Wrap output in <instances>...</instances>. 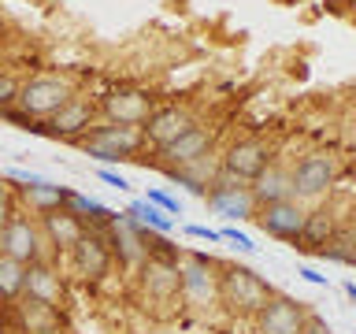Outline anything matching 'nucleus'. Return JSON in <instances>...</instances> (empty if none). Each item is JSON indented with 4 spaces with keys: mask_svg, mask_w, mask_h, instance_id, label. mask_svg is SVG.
I'll return each mask as SVG.
<instances>
[{
    "mask_svg": "<svg viewBox=\"0 0 356 334\" xmlns=\"http://www.w3.org/2000/svg\"><path fill=\"white\" fill-rule=\"evenodd\" d=\"M145 134L141 127H122V122H108V119H97L93 130L78 141L89 160H97V167H108V164H127V160H138V152L145 149Z\"/></svg>",
    "mask_w": 356,
    "mask_h": 334,
    "instance_id": "f257e3e1",
    "label": "nucleus"
},
{
    "mask_svg": "<svg viewBox=\"0 0 356 334\" xmlns=\"http://www.w3.org/2000/svg\"><path fill=\"white\" fill-rule=\"evenodd\" d=\"M78 93H74V82L63 74H33L19 86V97H15V108L26 111L30 119H52L63 104H71Z\"/></svg>",
    "mask_w": 356,
    "mask_h": 334,
    "instance_id": "f03ea898",
    "label": "nucleus"
},
{
    "mask_svg": "<svg viewBox=\"0 0 356 334\" xmlns=\"http://www.w3.org/2000/svg\"><path fill=\"white\" fill-rule=\"evenodd\" d=\"M219 297L230 312H241V316H260L264 305L275 297V289L267 278H260L252 267L234 264L219 275Z\"/></svg>",
    "mask_w": 356,
    "mask_h": 334,
    "instance_id": "7ed1b4c3",
    "label": "nucleus"
},
{
    "mask_svg": "<svg viewBox=\"0 0 356 334\" xmlns=\"http://www.w3.org/2000/svg\"><path fill=\"white\" fill-rule=\"evenodd\" d=\"M97 104L89 97H74L71 104H63L52 119H33L30 134H41V138H56V141H82L97 122Z\"/></svg>",
    "mask_w": 356,
    "mask_h": 334,
    "instance_id": "20e7f679",
    "label": "nucleus"
},
{
    "mask_svg": "<svg viewBox=\"0 0 356 334\" xmlns=\"http://www.w3.org/2000/svg\"><path fill=\"white\" fill-rule=\"evenodd\" d=\"M97 111L108 122H122V127H145V119L156 111V100L141 89H108L100 97Z\"/></svg>",
    "mask_w": 356,
    "mask_h": 334,
    "instance_id": "39448f33",
    "label": "nucleus"
},
{
    "mask_svg": "<svg viewBox=\"0 0 356 334\" xmlns=\"http://www.w3.org/2000/svg\"><path fill=\"white\" fill-rule=\"evenodd\" d=\"M271 167V149L260 138H241L222 152V175L238 182H256Z\"/></svg>",
    "mask_w": 356,
    "mask_h": 334,
    "instance_id": "423d86ee",
    "label": "nucleus"
},
{
    "mask_svg": "<svg viewBox=\"0 0 356 334\" xmlns=\"http://www.w3.org/2000/svg\"><path fill=\"white\" fill-rule=\"evenodd\" d=\"M104 238H108L111 256H115L122 267H141L145 256H149V249H145V227L134 223L127 212H119V216L108 223Z\"/></svg>",
    "mask_w": 356,
    "mask_h": 334,
    "instance_id": "0eeeda50",
    "label": "nucleus"
},
{
    "mask_svg": "<svg viewBox=\"0 0 356 334\" xmlns=\"http://www.w3.org/2000/svg\"><path fill=\"white\" fill-rule=\"evenodd\" d=\"M0 253L11 256L19 264H33V260H44V249H41V227L33 223L30 216H19L0 230Z\"/></svg>",
    "mask_w": 356,
    "mask_h": 334,
    "instance_id": "6e6552de",
    "label": "nucleus"
},
{
    "mask_svg": "<svg viewBox=\"0 0 356 334\" xmlns=\"http://www.w3.org/2000/svg\"><path fill=\"white\" fill-rule=\"evenodd\" d=\"M197 127V119L189 116L186 108H178V104H163V108H156L149 119H145V127H141V134H145V141L152 145L156 152L160 149H167V145H175L182 134H189Z\"/></svg>",
    "mask_w": 356,
    "mask_h": 334,
    "instance_id": "1a4fd4ad",
    "label": "nucleus"
},
{
    "mask_svg": "<svg viewBox=\"0 0 356 334\" xmlns=\"http://www.w3.org/2000/svg\"><path fill=\"white\" fill-rule=\"evenodd\" d=\"M141 289H145V297L160 301V305L175 301L178 294H182V267H178V260H167V256H145Z\"/></svg>",
    "mask_w": 356,
    "mask_h": 334,
    "instance_id": "9d476101",
    "label": "nucleus"
},
{
    "mask_svg": "<svg viewBox=\"0 0 356 334\" xmlns=\"http://www.w3.org/2000/svg\"><path fill=\"white\" fill-rule=\"evenodd\" d=\"M71 260H74V271L78 278H86V283H100L108 271H111V249H108V238L104 230H86V238L71 249Z\"/></svg>",
    "mask_w": 356,
    "mask_h": 334,
    "instance_id": "9b49d317",
    "label": "nucleus"
},
{
    "mask_svg": "<svg viewBox=\"0 0 356 334\" xmlns=\"http://www.w3.org/2000/svg\"><path fill=\"white\" fill-rule=\"evenodd\" d=\"M305 305L293 297H282L275 294L271 301L264 305V312L256 316V331L260 334H300L305 331Z\"/></svg>",
    "mask_w": 356,
    "mask_h": 334,
    "instance_id": "f8f14e48",
    "label": "nucleus"
},
{
    "mask_svg": "<svg viewBox=\"0 0 356 334\" xmlns=\"http://www.w3.org/2000/svg\"><path fill=\"white\" fill-rule=\"evenodd\" d=\"M208 205L216 216H227V219H249L252 212H256V197H252V189L238 182V178H227L222 175L216 186H211V193H208Z\"/></svg>",
    "mask_w": 356,
    "mask_h": 334,
    "instance_id": "ddd939ff",
    "label": "nucleus"
},
{
    "mask_svg": "<svg viewBox=\"0 0 356 334\" xmlns=\"http://www.w3.org/2000/svg\"><path fill=\"white\" fill-rule=\"evenodd\" d=\"M182 297L193 301V305H208L211 297L219 294V283H216V264L208 260V256L200 253H186L182 256Z\"/></svg>",
    "mask_w": 356,
    "mask_h": 334,
    "instance_id": "4468645a",
    "label": "nucleus"
},
{
    "mask_svg": "<svg viewBox=\"0 0 356 334\" xmlns=\"http://www.w3.org/2000/svg\"><path fill=\"white\" fill-rule=\"evenodd\" d=\"M308 212L297 205V200H275V205H260V227L271 238L282 241H300V230H305Z\"/></svg>",
    "mask_w": 356,
    "mask_h": 334,
    "instance_id": "2eb2a0df",
    "label": "nucleus"
},
{
    "mask_svg": "<svg viewBox=\"0 0 356 334\" xmlns=\"http://www.w3.org/2000/svg\"><path fill=\"white\" fill-rule=\"evenodd\" d=\"M289 182H293V193L297 197H319L327 193L330 182H334V160L330 156H305V160L297 164V171L289 175Z\"/></svg>",
    "mask_w": 356,
    "mask_h": 334,
    "instance_id": "dca6fc26",
    "label": "nucleus"
},
{
    "mask_svg": "<svg viewBox=\"0 0 356 334\" xmlns=\"http://www.w3.org/2000/svg\"><path fill=\"white\" fill-rule=\"evenodd\" d=\"M86 230H89L86 223L78 216H71L67 208H56V212H44L41 216V234L56 253H71L74 245L86 238Z\"/></svg>",
    "mask_w": 356,
    "mask_h": 334,
    "instance_id": "f3484780",
    "label": "nucleus"
},
{
    "mask_svg": "<svg viewBox=\"0 0 356 334\" xmlns=\"http://www.w3.org/2000/svg\"><path fill=\"white\" fill-rule=\"evenodd\" d=\"M22 297L60 308V301H63V278L56 275V267H52L49 260L26 264V289H22Z\"/></svg>",
    "mask_w": 356,
    "mask_h": 334,
    "instance_id": "a211bd4d",
    "label": "nucleus"
},
{
    "mask_svg": "<svg viewBox=\"0 0 356 334\" xmlns=\"http://www.w3.org/2000/svg\"><path fill=\"white\" fill-rule=\"evenodd\" d=\"M208 152H211V130L193 127L189 134H182L175 145L160 149V160L167 167H189V164H197V160H208Z\"/></svg>",
    "mask_w": 356,
    "mask_h": 334,
    "instance_id": "6ab92c4d",
    "label": "nucleus"
},
{
    "mask_svg": "<svg viewBox=\"0 0 356 334\" xmlns=\"http://www.w3.org/2000/svg\"><path fill=\"white\" fill-rule=\"evenodd\" d=\"M63 208L71 212V216H78V219H82L89 230H108V223L119 216V212H111L108 205H100L97 197H86V193H78V189H67V200H63Z\"/></svg>",
    "mask_w": 356,
    "mask_h": 334,
    "instance_id": "aec40b11",
    "label": "nucleus"
},
{
    "mask_svg": "<svg viewBox=\"0 0 356 334\" xmlns=\"http://www.w3.org/2000/svg\"><path fill=\"white\" fill-rule=\"evenodd\" d=\"M63 200H67V186H52V182L19 186V205H26L30 212H38V216L63 208Z\"/></svg>",
    "mask_w": 356,
    "mask_h": 334,
    "instance_id": "412c9836",
    "label": "nucleus"
},
{
    "mask_svg": "<svg viewBox=\"0 0 356 334\" xmlns=\"http://www.w3.org/2000/svg\"><path fill=\"white\" fill-rule=\"evenodd\" d=\"M15 316H19V331L22 334H41L49 327H60V312H56L52 305H41V301H30V297H22Z\"/></svg>",
    "mask_w": 356,
    "mask_h": 334,
    "instance_id": "4be33fe9",
    "label": "nucleus"
},
{
    "mask_svg": "<svg viewBox=\"0 0 356 334\" xmlns=\"http://www.w3.org/2000/svg\"><path fill=\"white\" fill-rule=\"evenodd\" d=\"M293 193V182H289V175L282 167H267V171L252 182V197L256 205H275V200H289Z\"/></svg>",
    "mask_w": 356,
    "mask_h": 334,
    "instance_id": "5701e85b",
    "label": "nucleus"
},
{
    "mask_svg": "<svg viewBox=\"0 0 356 334\" xmlns=\"http://www.w3.org/2000/svg\"><path fill=\"white\" fill-rule=\"evenodd\" d=\"M334 234H338V227H334L330 212H308L305 230H300V249H316V253H323Z\"/></svg>",
    "mask_w": 356,
    "mask_h": 334,
    "instance_id": "b1692460",
    "label": "nucleus"
},
{
    "mask_svg": "<svg viewBox=\"0 0 356 334\" xmlns=\"http://www.w3.org/2000/svg\"><path fill=\"white\" fill-rule=\"evenodd\" d=\"M127 216H130L134 223H141L145 230H156V234H171V230H175V219L167 216L163 208H156L152 200H145V197L130 200V205H127Z\"/></svg>",
    "mask_w": 356,
    "mask_h": 334,
    "instance_id": "393cba45",
    "label": "nucleus"
},
{
    "mask_svg": "<svg viewBox=\"0 0 356 334\" xmlns=\"http://www.w3.org/2000/svg\"><path fill=\"white\" fill-rule=\"evenodd\" d=\"M22 289H26V264L0 253V301L11 305V301L22 297Z\"/></svg>",
    "mask_w": 356,
    "mask_h": 334,
    "instance_id": "a878e982",
    "label": "nucleus"
},
{
    "mask_svg": "<svg viewBox=\"0 0 356 334\" xmlns=\"http://www.w3.org/2000/svg\"><path fill=\"white\" fill-rule=\"evenodd\" d=\"M323 260H330V264H349L353 267V256H356V234L349 230H338L334 238L327 241V249L319 253Z\"/></svg>",
    "mask_w": 356,
    "mask_h": 334,
    "instance_id": "bb28decb",
    "label": "nucleus"
},
{
    "mask_svg": "<svg viewBox=\"0 0 356 334\" xmlns=\"http://www.w3.org/2000/svg\"><path fill=\"white\" fill-rule=\"evenodd\" d=\"M15 216H19V189L11 186L8 178H0V230H4Z\"/></svg>",
    "mask_w": 356,
    "mask_h": 334,
    "instance_id": "cd10ccee",
    "label": "nucleus"
},
{
    "mask_svg": "<svg viewBox=\"0 0 356 334\" xmlns=\"http://www.w3.org/2000/svg\"><path fill=\"white\" fill-rule=\"evenodd\" d=\"M19 78H11V74H0V116H4L8 108H15V97H19Z\"/></svg>",
    "mask_w": 356,
    "mask_h": 334,
    "instance_id": "c85d7f7f",
    "label": "nucleus"
},
{
    "mask_svg": "<svg viewBox=\"0 0 356 334\" xmlns=\"http://www.w3.org/2000/svg\"><path fill=\"white\" fill-rule=\"evenodd\" d=\"M145 200H152L156 208L167 212V216H182V205H178L171 193H163V189H149V193H145Z\"/></svg>",
    "mask_w": 356,
    "mask_h": 334,
    "instance_id": "c756f323",
    "label": "nucleus"
},
{
    "mask_svg": "<svg viewBox=\"0 0 356 334\" xmlns=\"http://www.w3.org/2000/svg\"><path fill=\"white\" fill-rule=\"evenodd\" d=\"M219 234H222V241H230V245H234V249H241V253H256L252 238H249V234H241L238 227H222Z\"/></svg>",
    "mask_w": 356,
    "mask_h": 334,
    "instance_id": "7c9ffc66",
    "label": "nucleus"
},
{
    "mask_svg": "<svg viewBox=\"0 0 356 334\" xmlns=\"http://www.w3.org/2000/svg\"><path fill=\"white\" fill-rule=\"evenodd\" d=\"M97 178L104 186H111V189H119V193H130V182L122 178L119 171H111V167H97Z\"/></svg>",
    "mask_w": 356,
    "mask_h": 334,
    "instance_id": "2f4dec72",
    "label": "nucleus"
},
{
    "mask_svg": "<svg viewBox=\"0 0 356 334\" xmlns=\"http://www.w3.org/2000/svg\"><path fill=\"white\" fill-rule=\"evenodd\" d=\"M297 275L305 278V283H312V286H327V275H319L316 267H308V264H300V267H297Z\"/></svg>",
    "mask_w": 356,
    "mask_h": 334,
    "instance_id": "473e14b6",
    "label": "nucleus"
},
{
    "mask_svg": "<svg viewBox=\"0 0 356 334\" xmlns=\"http://www.w3.org/2000/svg\"><path fill=\"white\" fill-rule=\"evenodd\" d=\"M189 238H204V241H222V234L219 230H211V227H186Z\"/></svg>",
    "mask_w": 356,
    "mask_h": 334,
    "instance_id": "72a5a7b5",
    "label": "nucleus"
},
{
    "mask_svg": "<svg viewBox=\"0 0 356 334\" xmlns=\"http://www.w3.org/2000/svg\"><path fill=\"white\" fill-rule=\"evenodd\" d=\"M300 334H334V331H330V327H327V323H323V319L308 316V319H305V331H300Z\"/></svg>",
    "mask_w": 356,
    "mask_h": 334,
    "instance_id": "f704fd0d",
    "label": "nucleus"
},
{
    "mask_svg": "<svg viewBox=\"0 0 356 334\" xmlns=\"http://www.w3.org/2000/svg\"><path fill=\"white\" fill-rule=\"evenodd\" d=\"M345 294H349V297L356 301V283H345Z\"/></svg>",
    "mask_w": 356,
    "mask_h": 334,
    "instance_id": "c9c22d12",
    "label": "nucleus"
},
{
    "mask_svg": "<svg viewBox=\"0 0 356 334\" xmlns=\"http://www.w3.org/2000/svg\"><path fill=\"white\" fill-rule=\"evenodd\" d=\"M0 334H15V327H8V323L0 319Z\"/></svg>",
    "mask_w": 356,
    "mask_h": 334,
    "instance_id": "e433bc0d",
    "label": "nucleus"
},
{
    "mask_svg": "<svg viewBox=\"0 0 356 334\" xmlns=\"http://www.w3.org/2000/svg\"><path fill=\"white\" fill-rule=\"evenodd\" d=\"M41 334H63V327H49V331H41Z\"/></svg>",
    "mask_w": 356,
    "mask_h": 334,
    "instance_id": "4c0bfd02",
    "label": "nucleus"
},
{
    "mask_svg": "<svg viewBox=\"0 0 356 334\" xmlns=\"http://www.w3.org/2000/svg\"><path fill=\"white\" fill-rule=\"evenodd\" d=\"M353 267H356V256H353Z\"/></svg>",
    "mask_w": 356,
    "mask_h": 334,
    "instance_id": "58836bf2",
    "label": "nucleus"
}]
</instances>
